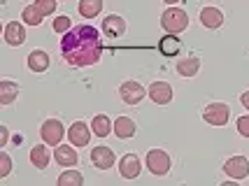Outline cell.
Wrapping results in <instances>:
<instances>
[{"label": "cell", "mask_w": 249, "mask_h": 186, "mask_svg": "<svg viewBox=\"0 0 249 186\" xmlns=\"http://www.w3.org/2000/svg\"><path fill=\"white\" fill-rule=\"evenodd\" d=\"M91 131H93V135H98V137H107L109 133L114 131V126H112V121H109L105 114H98V117H93V121H91Z\"/></svg>", "instance_id": "22"}, {"label": "cell", "mask_w": 249, "mask_h": 186, "mask_svg": "<svg viewBox=\"0 0 249 186\" xmlns=\"http://www.w3.org/2000/svg\"><path fill=\"white\" fill-rule=\"evenodd\" d=\"M54 158L61 168H75V165L79 163V153H77L75 144H58Z\"/></svg>", "instance_id": "8"}, {"label": "cell", "mask_w": 249, "mask_h": 186, "mask_svg": "<svg viewBox=\"0 0 249 186\" xmlns=\"http://www.w3.org/2000/svg\"><path fill=\"white\" fill-rule=\"evenodd\" d=\"M56 2H58V0H35V5H37V10L42 12L44 17H49V14H54V12H56Z\"/></svg>", "instance_id": "28"}, {"label": "cell", "mask_w": 249, "mask_h": 186, "mask_svg": "<svg viewBox=\"0 0 249 186\" xmlns=\"http://www.w3.org/2000/svg\"><path fill=\"white\" fill-rule=\"evenodd\" d=\"M165 5H175V2H179V0H163Z\"/></svg>", "instance_id": "32"}, {"label": "cell", "mask_w": 249, "mask_h": 186, "mask_svg": "<svg viewBox=\"0 0 249 186\" xmlns=\"http://www.w3.org/2000/svg\"><path fill=\"white\" fill-rule=\"evenodd\" d=\"M175 68H177V75L179 77H196L198 75V70H200V58H196V56L179 58Z\"/></svg>", "instance_id": "16"}, {"label": "cell", "mask_w": 249, "mask_h": 186, "mask_svg": "<svg viewBox=\"0 0 249 186\" xmlns=\"http://www.w3.org/2000/svg\"><path fill=\"white\" fill-rule=\"evenodd\" d=\"M147 93H149V98H152L156 105H168V102L173 100V86H170L168 82H154V84H149Z\"/></svg>", "instance_id": "10"}, {"label": "cell", "mask_w": 249, "mask_h": 186, "mask_svg": "<svg viewBox=\"0 0 249 186\" xmlns=\"http://www.w3.org/2000/svg\"><path fill=\"white\" fill-rule=\"evenodd\" d=\"M238 133L242 137H249V114H245V117L238 119Z\"/></svg>", "instance_id": "29"}, {"label": "cell", "mask_w": 249, "mask_h": 186, "mask_svg": "<svg viewBox=\"0 0 249 186\" xmlns=\"http://www.w3.org/2000/svg\"><path fill=\"white\" fill-rule=\"evenodd\" d=\"M224 172L231 179H247L249 177V161L245 156H231L224 163Z\"/></svg>", "instance_id": "7"}, {"label": "cell", "mask_w": 249, "mask_h": 186, "mask_svg": "<svg viewBox=\"0 0 249 186\" xmlns=\"http://www.w3.org/2000/svg\"><path fill=\"white\" fill-rule=\"evenodd\" d=\"M119 96L126 105H138V102L144 100L147 88L142 86L140 82H133V79H130V82H124V84L119 86Z\"/></svg>", "instance_id": "6"}, {"label": "cell", "mask_w": 249, "mask_h": 186, "mask_svg": "<svg viewBox=\"0 0 249 186\" xmlns=\"http://www.w3.org/2000/svg\"><path fill=\"white\" fill-rule=\"evenodd\" d=\"M12 172V158L7 152H0V179Z\"/></svg>", "instance_id": "27"}, {"label": "cell", "mask_w": 249, "mask_h": 186, "mask_svg": "<svg viewBox=\"0 0 249 186\" xmlns=\"http://www.w3.org/2000/svg\"><path fill=\"white\" fill-rule=\"evenodd\" d=\"M28 68H31L33 72H44L47 68H49V54L42 51V49H33L31 54H28Z\"/></svg>", "instance_id": "18"}, {"label": "cell", "mask_w": 249, "mask_h": 186, "mask_svg": "<svg viewBox=\"0 0 249 186\" xmlns=\"http://www.w3.org/2000/svg\"><path fill=\"white\" fill-rule=\"evenodd\" d=\"M240 102H242V107H245V110H249V91H245V93L240 96Z\"/></svg>", "instance_id": "31"}, {"label": "cell", "mask_w": 249, "mask_h": 186, "mask_svg": "<svg viewBox=\"0 0 249 186\" xmlns=\"http://www.w3.org/2000/svg\"><path fill=\"white\" fill-rule=\"evenodd\" d=\"M203 119L210 126H226L228 119H231V107L226 102H210L203 112Z\"/></svg>", "instance_id": "4"}, {"label": "cell", "mask_w": 249, "mask_h": 186, "mask_svg": "<svg viewBox=\"0 0 249 186\" xmlns=\"http://www.w3.org/2000/svg\"><path fill=\"white\" fill-rule=\"evenodd\" d=\"M7 140H10V131H7V126H0V149H5Z\"/></svg>", "instance_id": "30"}, {"label": "cell", "mask_w": 249, "mask_h": 186, "mask_svg": "<svg viewBox=\"0 0 249 186\" xmlns=\"http://www.w3.org/2000/svg\"><path fill=\"white\" fill-rule=\"evenodd\" d=\"M5 42L10 47H21L26 42V28L19 21H10L5 26Z\"/></svg>", "instance_id": "14"}, {"label": "cell", "mask_w": 249, "mask_h": 186, "mask_svg": "<svg viewBox=\"0 0 249 186\" xmlns=\"http://www.w3.org/2000/svg\"><path fill=\"white\" fill-rule=\"evenodd\" d=\"M42 12L37 10V5L33 2V5H28V7H23V12H21V19H23V23H28V26H40L42 23Z\"/></svg>", "instance_id": "24"}, {"label": "cell", "mask_w": 249, "mask_h": 186, "mask_svg": "<svg viewBox=\"0 0 249 186\" xmlns=\"http://www.w3.org/2000/svg\"><path fill=\"white\" fill-rule=\"evenodd\" d=\"M200 23L205 26V28H221L224 26V12L219 10V7H203L200 10Z\"/></svg>", "instance_id": "15"}, {"label": "cell", "mask_w": 249, "mask_h": 186, "mask_svg": "<svg viewBox=\"0 0 249 186\" xmlns=\"http://www.w3.org/2000/svg\"><path fill=\"white\" fill-rule=\"evenodd\" d=\"M82 186L84 184V175L82 172H77V170H72V168H68L65 172H61V177H58V186Z\"/></svg>", "instance_id": "25"}, {"label": "cell", "mask_w": 249, "mask_h": 186, "mask_svg": "<svg viewBox=\"0 0 249 186\" xmlns=\"http://www.w3.org/2000/svg\"><path fill=\"white\" fill-rule=\"evenodd\" d=\"M68 137H70V144H75V147H87L89 140H91V131L84 121H75L68 128Z\"/></svg>", "instance_id": "11"}, {"label": "cell", "mask_w": 249, "mask_h": 186, "mask_svg": "<svg viewBox=\"0 0 249 186\" xmlns=\"http://www.w3.org/2000/svg\"><path fill=\"white\" fill-rule=\"evenodd\" d=\"M161 26L165 33L179 35L182 31L189 28V14L179 7H168V10L161 14Z\"/></svg>", "instance_id": "2"}, {"label": "cell", "mask_w": 249, "mask_h": 186, "mask_svg": "<svg viewBox=\"0 0 249 186\" xmlns=\"http://www.w3.org/2000/svg\"><path fill=\"white\" fill-rule=\"evenodd\" d=\"M52 28H54V33H68L72 28V19L61 14V17H56L54 21H52Z\"/></svg>", "instance_id": "26"}, {"label": "cell", "mask_w": 249, "mask_h": 186, "mask_svg": "<svg viewBox=\"0 0 249 186\" xmlns=\"http://www.w3.org/2000/svg\"><path fill=\"white\" fill-rule=\"evenodd\" d=\"M159 51L163 56H177L182 51V40L177 37V35L168 33L165 37H161V42H159Z\"/></svg>", "instance_id": "17"}, {"label": "cell", "mask_w": 249, "mask_h": 186, "mask_svg": "<svg viewBox=\"0 0 249 186\" xmlns=\"http://www.w3.org/2000/svg\"><path fill=\"white\" fill-rule=\"evenodd\" d=\"M19 96V84L17 82H10V79H2L0 82V102L2 105H12Z\"/></svg>", "instance_id": "21"}, {"label": "cell", "mask_w": 249, "mask_h": 186, "mask_svg": "<svg viewBox=\"0 0 249 186\" xmlns=\"http://www.w3.org/2000/svg\"><path fill=\"white\" fill-rule=\"evenodd\" d=\"M47 147H49V144L44 142V144H35L31 149V163L35 165L37 170H44V168L49 165V158H52V156H49V149H47Z\"/></svg>", "instance_id": "19"}, {"label": "cell", "mask_w": 249, "mask_h": 186, "mask_svg": "<svg viewBox=\"0 0 249 186\" xmlns=\"http://www.w3.org/2000/svg\"><path fill=\"white\" fill-rule=\"evenodd\" d=\"M114 161H117V156H114V152L109 149V147H93L91 149V163L96 165L98 170H109L112 165H114Z\"/></svg>", "instance_id": "9"}, {"label": "cell", "mask_w": 249, "mask_h": 186, "mask_svg": "<svg viewBox=\"0 0 249 186\" xmlns=\"http://www.w3.org/2000/svg\"><path fill=\"white\" fill-rule=\"evenodd\" d=\"M103 33L107 37H121L126 33V19L119 17V14H109L103 19Z\"/></svg>", "instance_id": "12"}, {"label": "cell", "mask_w": 249, "mask_h": 186, "mask_svg": "<svg viewBox=\"0 0 249 186\" xmlns=\"http://www.w3.org/2000/svg\"><path fill=\"white\" fill-rule=\"evenodd\" d=\"M40 135H42V140L49 147H58L61 140L65 137V128L58 119H47L42 123V128H40Z\"/></svg>", "instance_id": "5"}, {"label": "cell", "mask_w": 249, "mask_h": 186, "mask_svg": "<svg viewBox=\"0 0 249 186\" xmlns=\"http://www.w3.org/2000/svg\"><path fill=\"white\" fill-rule=\"evenodd\" d=\"M61 56L70 68H89L100 63L103 58V40L98 28L89 23H79L61 37Z\"/></svg>", "instance_id": "1"}, {"label": "cell", "mask_w": 249, "mask_h": 186, "mask_svg": "<svg viewBox=\"0 0 249 186\" xmlns=\"http://www.w3.org/2000/svg\"><path fill=\"white\" fill-rule=\"evenodd\" d=\"M147 168H149L152 175L161 177V175H168V172H170L173 161H170L168 152H163V149H152V152H147Z\"/></svg>", "instance_id": "3"}, {"label": "cell", "mask_w": 249, "mask_h": 186, "mask_svg": "<svg viewBox=\"0 0 249 186\" xmlns=\"http://www.w3.org/2000/svg\"><path fill=\"white\" fill-rule=\"evenodd\" d=\"M140 170H142L140 158H138L135 153H126L119 161V172L124 179H135V177L140 175Z\"/></svg>", "instance_id": "13"}, {"label": "cell", "mask_w": 249, "mask_h": 186, "mask_svg": "<svg viewBox=\"0 0 249 186\" xmlns=\"http://www.w3.org/2000/svg\"><path fill=\"white\" fill-rule=\"evenodd\" d=\"M114 135L119 137V140H128L135 135V123L133 119L128 117H119V119H114Z\"/></svg>", "instance_id": "20"}, {"label": "cell", "mask_w": 249, "mask_h": 186, "mask_svg": "<svg viewBox=\"0 0 249 186\" xmlns=\"http://www.w3.org/2000/svg\"><path fill=\"white\" fill-rule=\"evenodd\" d=\"M103 12V0H79V14L84 19H93Z\"/></svg>", "instance_id": "23"}]
</instances>
